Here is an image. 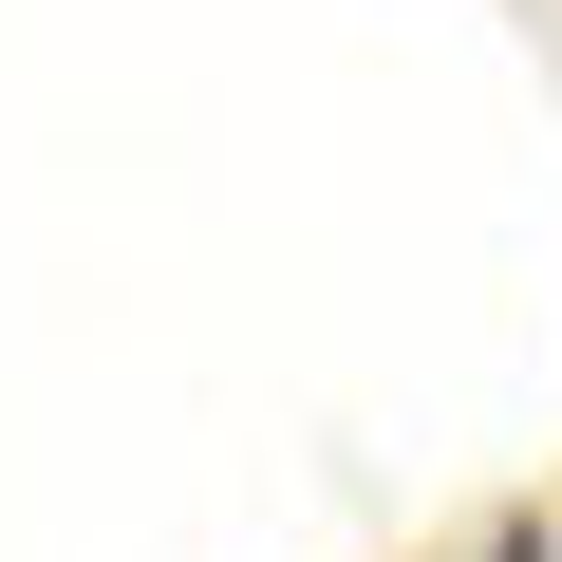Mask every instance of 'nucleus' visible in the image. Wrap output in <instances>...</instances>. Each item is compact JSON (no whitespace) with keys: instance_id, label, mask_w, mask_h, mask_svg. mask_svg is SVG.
<instances>
[{"instance_id":"nucleus-1","label":"nucleus","mask_w":562,"mask_h":562,"mask_svg":"<svg viewBox=\"0 0 562 562\" xmlns=\"http://www.w3.org/2000/svg\"><path fill=\"white\" fill-rule=\"evenodd\" d=\"M469 562H562V525H543V506H487V543H469Z\"/></svg>"}]
</instances>
